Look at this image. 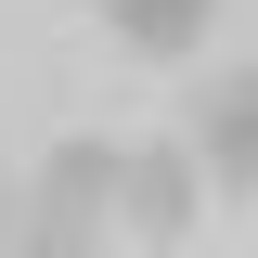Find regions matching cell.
Here are the masks:
<instances>
[{
	"instance_id": "obj_5",
	"label": "cell",
	"mask_w": 258,
	"mask_h": 258,
	"mask_svg": "<svg viewBox=\"0 0 258 258\" xmlns=\"http://www.w3.org/2000/svg\"><path fill=\"white\" fill-rule=\"evenodd\" d=\"M0 258H91V220H64V207H0Z\"/></svg>"
},
{
	"instance_id": "obj_3",
	"label": "cell",
	"mask_w": 258,
	"mask_h": 258,
	"mask_svg": "<svg viewBox=\"0 0 258 258\" xmlns=\"http://www.w3.org/2000/svg\"><path fill=\"white\" fill-rule=\"evenodd\" d=\"M116 181H129V142H103V129H64L52 155H39V207H64V220H91V232L116 207Z\"/></svg>"
},
{
	"instance_id": "obj_2",
	"label": "cell",
	"mask_w": 258,
	"mask_h": 258,
	"mask_svg": "<svg viewBox=\"0 0 258 258\" xmlns=\"http://www.w3.org/2000/svg\"><path fill=\"white\" fill-rule=\"evenodd\" d=\"M181 142L207 155V181L258 194V64H232V78H207V103H194V129H181Z\"/></svg>"
},
{
	"instance_id": "obj_4",
	"label": "cell",
	"mask_w": 258,
	"mask_h": 258,
	"mask_svg": "<svg viewBox=\"0 0 258 258\" xmlns=\"http://www.w3.org/2000/svg\"><path fill=\"white\" fill-rule=\"evenodd\" d=\"M103 26H116V39H129L142 64H181V52H207L220 0H103Z\"/></svg>"
},
{
	"instance_id": "obj_1",
	"label": "cell",
	"mask_w": 258,
	"mask_h": 258,
	"mask_svg": "<svg viewBox=\"0 0 258 258\" xmlns=\"http://www.w3.org/2000/svg\"><path fill=\"white\" fill-rule=\"evenodd\" d=\"M194 207H207V155L194 142H129V181H116V220L142 245H181Z\"/></svg>"
}]
</instances>
